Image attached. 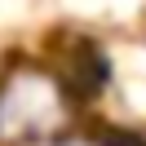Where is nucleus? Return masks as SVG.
Listing matches in <instances>:
<instances>
[{"mask_svg": "<svg viewBox=\"0 0 146 146\" xmlns=\"http://www.w3.org/2000/svg\"><path fill=\"white\" fill-rule=\"evenodd\" d=\"M111 66H106V53L93 44H80V53L71 58V71H66V89L75 93V102H89L93 93L106 84Z\"/></svg>", "mask_w": 146, "mask_h": 146, "instance_id": "obj_1", "label": "nucleus"}, {"mask_svg": "<svg viewBox=\"0 0 146 146\" xmlns=\"http://www.w3.org/2000/svg\"><path fill=\"white\" fill-rule=\"evenodd\" d=\"M98 146H146V137L128 133V128H98Z\"/></svg>", "mask_w": 146, "mask_h": 146, "instance_id": "obj_2", "label": "nucleus"}]
</instances>
